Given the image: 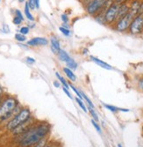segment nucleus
I'll return each mask as SVG.
<instances>
[{
	"instance_id": "nucleus-1",
	"label": "nucleus",
	"mask_w": 143,
	"mask_h": 147,
	"mask_svg": "<svg viewBox=\"0 0 143 147\" xmlns=\"http://www.w3.org/2000/svg\"><path fill=\"white\" fill-rule=\"evenodd\" d=\"M51 127L47 123L32 125L27 131L19 135V145L22 147H33L46 139Z\"/></svg>"
},
{
	"instance_id": "nucleus-2",
	"label": "nucleus",
	"mask_w": 143,
	"mask_h": 147,
	"mask_svg": "<svg viewBox=\"0 0 143 147\" xmlns=\"http://www.w3.org/2000/svg\"><path fill=\"white\" fill-rule=\"evenodd\" d=\"M19 101L14 97H7L5 99L0 105V122H5L10 119L11 116H14L18 112Z\"/></svg>"
},
{
	"instance_id": "nucleus-3",
	"label": "nucleus",
	"mask_w": 143,
	"mask_h": 147,
	"mask_svg": "<svg viewBox=\"0 0 143 147\" xmlns=\"http://www.w3.org/2000/svg\"><path fill=\"white\" fill-rule=\"evenodd\" d=\"M30 119H32V113L30 109L27 108L21 109L19 112H18L8 122V123L6 124V128L10 131H13L15 129H17L20 125L28 122Z\"/></svg>"
},
{
	"instance_id": "nucleus-4",
	"label": "nucleus",
	"mask_w": 143,
	"mask_h": 147,
	"mask_svg": "<svg viewBox=\"0 0 143 147\" xmlns=\"http://www.w3.org/2000/svg\"><path fill=\"white\" fill-rule=\"evenodd\" d=\"M136 16H137L136 12L129 10L128 12H127V14L126 16L121 18L118 21H116V26H115L116 30L119 31V32H126V30H128L129 26H130V25H131L133 20Z\"/></svg>"
},
{
	"instance_id": "nucleus-5",
	"label": "nucleus",
	"mask_w": 143,
	"mask_h": 147,
	"mask_svg": "<svg viewBox=\"0 0 143 147\" xmlns=\"http://www.w3.org/2000/svg\"><path fill=\"white\" fill-rule=\"evenodd\" d=\"M106 0H90L86 6V11L90 15H97L103 10Z\"/></svg>"
},
{
	"instance_id": "nucleus-6",
	"label": "nucleus",
	"mask_w": 143,
	"mask_h": 147,
	"mask_svg": "<svg viewBox=\"0 0 143 147\" xmlns=\"http://www.w3.org/2000/svg\"><path fill=\"white\" fill-rule=\"evenodd\" d=\"M128 30L132 34H139L143 32V14H138L133 20Z\"/></svg>"
},
{
	"instance_id": "nucleus-7",
	"label": "nucleus",
	"mask_w": 143,
	"mask_h": 147,
	"mask_svg": "<svg viewBox=\"0 0 143 147\" xmlns=\"http://www.w3.org/2000/svg\"><path fill=\"white\" fill-rule=\"evenodd\" d=\"M119 8H120V5H116L114 3L109 8H107V10L105 11L106 24L111 25V24L116 22V18H117V14H118Z\"/></svg>"
},
{
	"instance_id": "nucleus-8",
	"label": "nucleus",
	"mask_w": 143,
	"mask_h": 147,
	"mask_svg": "<svg viewBox=\"0 0 143 147\" xmlns=\"http://www.w3.org/2000/svg\"><path fill=\"white\" fill-rule=\"evenodd\" d=\"M48 44L47 39L44 37H34L29 41H27V46L31 47H39V46H46Z\"/></svg>"
},
{
	"instance_id": "nucleus-9",
	"label": "nucleus",
	"mask_w": 143,
	"mask_h": 147,
	"mask_svg": "<svg viewBox=\"0 0 143 147\" xmlns=\"http://www.w3.org/2000/svg\"><path fill=\"white\" fill-rule=\"evenodd\" d=\"M50 49L52 53H54L55 55H57L59 51L61 49V43L59 40L55 36H52L50 38Z\"/></svg>"
},
{
	"instance_id": "nucleus-10",
	"label": "nucleus",
	"mask_w": 143,
	"mask_h": 147,
	"mask_svg": "<svg viewBox=\"0 0 143 147\" xmlns=\"http://www.w3.org/2000/svg\"><path fill=\"white\" fill-rule=\"evenodd\" d=\"M90 60H92L93 63H95L97 65H98L99 67L103 68V69H106V70H108V71H111L112 70V65H110L109 63H106V62H104L103 60L96 57H93V56H90Z\"/></svg>"
},
{
	"instance_id": "nucleus-11",
	"label": "nucleus",
	"mask_w": 143,
	"mask_h": 147,
	"mask_svg": "<svg viewBox=\"0 0 143 147\" xmlns=\"http://www.w3.org/2000/svg\"><path fill=\"white\" fill-rule=\"evenodd\" d=\"M128 11H129V6L126 4L120 5L119 11H118V14H117V18H116V21H118L119 20H120L121 18L126 16L127 14Z\"/></svg>"
},
{
	"instance_id": "nucleus-12",
	"label": "nucleus",
	"mask_w": 143,
	"mask_h": 147,
	"mask_svg": "<svg viewBox=\"0 0 143 147\" xmlns=\"http://www.w3.org/2000/svg\"><path fill=\"white\" fill-rule=\"evenodd\" d=\"M62 71H63L64 74L66 75V77L70 80L71 82H76V74L74 73V71L72 70H70L68 67H64L62 69Z\"/></svg>"
},
{
	"instance_id": "nucleus-13",
	"label": "nucleus",
	"mask_w": 143,
	"mask_h": 147,
	"mask_svg": "<svg viewBox=\"0 0 143 147\" xmlns=\"http://www.w3.org/2000/svg\"><path fill=\"white\" fill-rule=\"evenodd\" d=\"M57 56H58L59 60L61 62H63V63H66L70 58V56L69 55V53L64 49H61L57 54Z\"/></svg>"
},
{
	"instance_id": "nucleus-14",
	"label": "nucleus",
	"mask_w": 143,
	"mask_h": 147,
	"mask_svg": "<svg viewBox=\"0 0 143 147\" xmlns=\"http://www.w3.org/2000/svg\"><path fill=\"white\" fill-rule=\"evenodd\" d=\"M104 107L108 109L109 111L112 112V113H115V112H118V111H121V112H129V109H120V108H118V107H115V106H112V105H109V104H103Z\"/></svg>"
},
{
	"instance_id": "nucleus-15",
	"label": "nucleus",
	"mask_w": 143,
	"mask_h": 147,
	"mask_svg": "<svg viewBox=\"0 0 143 147\" xmlns=\"http://www.w3.org/2000/svg\"><path fill=\"white\" fill-rule=\"evenodd\" d=\"M24 13H25V18H27L29 21H32L33 22L34 21V17L33 16V14L31 13V10L27 5V3L25 2V7H24Z\"/></svg>"
},
{
	"instance_id": "nucleus-16",
	"label": "nucleus",
	"mask_w": 143,
	"mask_h": 147,
	"mask_svg": "<svg viewBox=\"0 0 143 147\" xmlns=\"http://www.w3.org/2000/svg\"><path fill=\"white\" fill-rule=\"evenodd\" d=\"M65 63H66V67L69 68L72 71H76L77 67H78V63H77L72 57H70Z\"/></svg>"
},
{
	"instance_id": "nucleus-17",
	"label": "nucleus",
	"mask_w": 143,
	"mask_h": 147,
	"mask_svg": "<svg viewBox=\"0 0 143 147\" xmlns=\"http://www.w3.org/2000/svg\"><path fill=\"white\" fill-rule=\"evenodd\" d=\"M55 77L57 78V79H58V81L62 85V86H64V87H66L67 89H69V83L67 81L66 79H65L59 72H55Z\"/></svg>"
},
{
	"instance_id": "nucleus-18",
	"label": "nucleus",
	"mask_w": 143,
	"mask_h": 147,
	"mask_svg": "<svg viewBox=\"0 0 143 147\" xmlns=\"http://www.w3.org/2000/svg\"><path fill=\"white\" fill-rule=\"evenodd\" d=\"M14 38H15V40H16L17 42H20V43H23V42H27V36L24 35V34H19V33H17V34L14 35Z\"/></svg>"
},
{
	"instance_id": "nucleus-19",
	"label": "nucleus",
	"mask_w": 143,
	"mask_h": 147,
	"mask_svg": "<svg viewBox=\"0 0 143 147\" xmlns=\"http://www.w3.org/2000/svg\"><path fill=\"white\" fill-rule=\"evenodd\" d=\"M80 93H81V95L83 96V99L87 102V104H88V106L89 107H90V108H92V109H94V104L92 103V101L90 100V99L85 94V93L84 92H82V91H80Z\"/></svg>"
},
{
	"instance_id": "nucleus-20",
	"label": "nucleus",
	"mask_w": 143,
	"mask_h": 147,
	"mask_svg": "<svg viewBox=\"0 0 143 147\" xmlns=\"http://www.w3.org/2000/svg\"><path fill=\"white\" fill-rule=\"evenodd\" d=\"M76 103L79 105V107L80 108L83 109V111L84 112H85V113H87V108H86V106H85V104H84V100H81V99H79V98H76Z\"/></svg>"
},
{
	"instance_id": "nucleus-21",
	"label": "nucleus",
	"mask_w": 143,
	"mask_h": 147,
	"mask_svg": "<svg viewBox=\"0 0 143 147\" xmlns=\"http://www.w3.org/2000/svg\"><path fill=\"white\" fill-rule=\"evenodd\" d=\"M88 109H89V112H90V115L92 116V118H93L94 121L98 122V121H99V118H98V114H97L96 111L94 110V109L90 108V107H89V106H88Z\"/></svg>"
},
{
	"instance_id": "nucleus-22",
	"label": "nucleus",
	"mask_w": 143,
	"mask_h": 147,
	"mask_svg": "<svg viewBox=\"0 0 143 147\" xmlns=\"http://www.w3.org/2000/svg\"><path fill=\"white\" fill-rule=\"evenodd\" d=\"M59 30L60 32L64 35V36H66V37H69L71 35V31L68 28H63V26H60L59 28Z\"/></svg>"
},
{
	"instance_id": "nucleus-23",
	"label": "nucleus",
	"mask_w": 143,
	"mask_h": 147,
	"mask_svg": "<svg viewBox=\"0 0 143 147\" xmlns=\"http://www.w3.org/2000/svg\"><path fill=\"white\" fill-rule=\"evenodd\" d=\"M29 32H30V28H29V26H21L20 29H19V34H24V35L28 34H29Z\"/></svg>"
},
{
	"instance_id": "nucleus-24",
	"label": "nucleus",
	"mask_w": 143,
	"mask_h": 147,
	"mask_svg": "<svg viewBox=\"0 0 143 147\" xmlns=\"http://www.w3.org/2000/svg\"><path fill=\"white\" fill-rule=\"evenodd\" d=\"M27 5L30 8V10H35L36 6H35V1L34 0H27Z\"/></svg>"
},
{
	"instance_id": "nucleus-25",
	"label": "nucleus",
	"mask_w": 143,
	"mask_h": 147,
	"mask_svg": "<svg viewBox=\"0 0 143 147\" xmlns=\"http://www.w3.org/2000/svg\"><path fill=\"white\" fill-rule=\"evenodd\" d=\"M22 20L21 19H19V17H17V16H14L13 17V19H12V23H13L14 25H16V26H19V25H20L21 23H22Z\"/></svg>"
},
{
	"instance_id": "nucleus-26",
	"label": "nucleus",
	"mask_w": 143,
	"mask_h": 147,
	"mask_svg": "<svg viewBox=\"0 0 143 147\" xmlns=\"http://www.w3.org/2000/svg\"><path fill=\"white\" fill-rule=\"evenodd\" d=\"M61 20L62 23L68 24V22H69V16L66 14V13H62V14L61 15Z\"/></svg>"
},
{
	"instance_id": "nucleus-27",
	"label": "nucleus",
	"mask_w": 143,
	"mask_h": 147,
	"mask_svg": "<svg viewBox=\"0 0 143 147\" xmlns=\"http://www.w3.org/2000/svg\"><path fill=\"white\" fill-rule=\"evenodd\" d=\"M25 62H27L28 64L32 65V64H34L36 63V60L33 58V57H25Z\"/></svg>"
},
{
	"instance_id": "nucleus-28",
	"label": "nucleus",
	"mask_w": 143,
	"mask_h": 147,
	"mask_svg": "<svg viewBox=\"0 0 143 147\" xmlns=\"http://www.w3.org/2000/svg\"><path fill=\"white\" fill-rule=\"evenodd\" d=\"M92 125L94 126V128L97 129V131H98V132H99V133H101V128H100V126L98 125V122L94 121V120L92 119Z\"/></svg>"
},
{
	"instance_id": "nucleus-29",
	"label": "nucleus",
	"mask_w": 143,
	"mask_h": 147,
	"mask_svg": "<svg viewBox=\"0 0 143 147\" xmlns=\"http://www.w3.org/2000/svg\"><path fill=\"white\" fill-rule=\"evenodd\" d=\"M138 88L143 92V77H141L138 79Z\"/></svg>"
},
{
	"instance_id": "nucleus-30",
	"label": "nucleus",
	"mask_w": 143,
	"mask_h": 147,
	"mask_svg": "<svg viewBox=\"0 0 143 147\" xmlns=\"http://www.w3.org/2000/svg\"><path fill=\"white\" fill-rule=\"evenodd\" d=\"M2 31L5 33V34H9L10 33V28L7 24H3V26H2Z\"/></svg>"
},
{
	"instance_id": "nucleus-31",
	"label": "nucleus",
	"mask_w": 143,
	"mask_h": 147,
	"mask_svg": "<svg viewBox=\"0 0 143 147\" xmlns=\"http://www.w3.org/2000/svg\"><path fill=\"white\" fill-rule=\"evenodd\" d=\"M61 88H62V91L64 92L65 94H66V95H67V96H68L69 99H71V100H72V99H73V97H72V95H71V93L69 92V89H67L66 87H64V86H62Z\"/></svg>"
},
{
	"instance_id": "nucleus-32",
	"label": "nucleus",
	"mask_w": 143,
	"mask_h": 147,
	"mask_svg": "<svg viewBox=\"0 0 143 147\" xmlns=\"http://www.w3.org/2000/svg\"><path fill=\"white\" fill-rule=\"evenodd\" d=\"M15 16H17V17H19V19H21L22 20H24V17H23V14H22V12L19 10V9H17V10H15Z\"/></svg>"
},
{
	"instance_id": "nucleus-33",
	"label": "nucleus",
	"mask_w": 143,
	"mask_h": 147,
	"mask_svg": "<svg viewBox=\"0 0 143 147\" xmlns=\"http://www.w3.org/2000/svg\"><path fill=\"white\" fill-rule=\"evenodd\" d=\"M128 0H114L113 3L116 4V5H124L126 4Z\"/></svg>"
},
{
	"instance_id": "nucleus-34",
	"label": "nucleus",
	"mask_w": 143,
	"mask_h": 147,
	"mask_svg": "<svg viewBox=\"0 0 143 147\" xmlns=\"http://www.w3.org/2000/svg\"><path fill=\"white\" fill-rule=\"evenodd\" d=\"M46 139H44V140H42L41 142H40L39 144H35L34 146H33V147H45L46 146Z\"/></svg>"
},
{
	"instance_id": "nucleus-35",
	"label": "nucleus",
	"mask_w": 143,
	"mask_h": 147,
	"mask_svg": "<svg viewBox=\"0 0 143 147\" xmlns=\"http://www.w3.org/2000/svg\"><path fill=\"white\" fill-rule=\"evenodd\" d=\"M53 86L55 87V88H59L61 86V83L58 81V80H55V81L53 82Z\"/></svg>"
},
{
	"instance_id": "nucleus-36",
	"label": "nucleus",
	"mask_w": 143,
	"mask_h": 147,
	"mask_svg": "<svg viewBox=\"0 0 143 147\" xmlns=\"http://www.w3.org/2000/svg\"><path fill=\"white\" fill-rule=\"evenodd\" d=\"M34 1H35L36 9H39V8H40V0H34Z\"/></svg>"
},
{
	"instance_id": "nucleus-37",
	"label": "nucleus",
	"mask_w": 143,
	"mask_h": 147,
	"mask_svg": "<svg viewBox=\"0 0 143 147\" xmlns=\"http://www.w3.org/2000/svg\"><path fill=\"white\" fill-rule=\"evenodd\" d=\"M3 94H4V89H3L2 86L0 85V96H3Z\"/></svg>"
},
{
	"instance_id": "nucleus-38",
	"label": "nucleus",
	"mask_w": 143,
	"mask_h": 147,
	"mask_svg": "<svg viewBox=\"0 0 143 147\" xmlns=\"http://www.w3.org/2000/svg\"><path fill=\"white\" fill-rule=\"evenodd\" d=\"M87 52H88V49H85L84 50V53H83V54H84V55H86V54H87Z\"/></svg>"
},
{
	"instance_id": "nucleus-39",
	"label": "nucleus",
	"mask_w": 143,
	"mask_h": 147,
	"mask_svg": "<svg viewBox=\"0 0 143 147\" xmlns=\"http://www.w3.org/2000/svg\"><path fill=\"white\" fill-rule=\"evenodd\" d=\"M45 147H55L54 145H52V144H46Z\"/></svg>"
},
{
	"instance_id": "nucleus-40",
	"label": "nucleus",
	"mask_w": 143,
	"mask_h": 147,
	"mask_svg": "<svg viewBox=\"0 0 143 147\" xmlns=\"http://www.w3.org/2000/svg\"><path fill=\"white\" fill-rule=\"evenodd\" d=\"M25 1V0H19V2H20V3H23Z\"/></svg>"
},
{
	"instance_id": "nucleus-41",
	"label": "nucleus",
	"mask_w": 143,
	"mask_h": 147,
	"mask_svg": "<svg viewBox=\"0 0 143 147\" xmlns=\"http://www.w3.org/2000/svg\"><path fill=\"white\" fill-rule=\"evenodd\" d=\"M118 147H123V146H122V145H121L120 144H118Z\"/></svg>"
},
{
	"instance_id": "nucleus-42",
	"label": "nucleus",
	"mask_w": 143,
	"mask_h": 147,
	"mask_svg": "<svg viewBox=\"0 0 143 147\" xmlns=\"http://www.w3.org/2000/svg\"><path fill=\"white\" fill-rule=\"evenodd\" d=\"M2 100V96H0V101H1Z\"/></svg>"
},
{
	"instance_id": "nucleus-43",
	"label": "nucleus",
	"mask_w": 143,
	"mask_h": 147,
	"mask_svg": "<svg viewBox=\"0 0 143 147\" xmlns=\"http://www.w3.org/2000/svg\"><path fill=\"white\" fill-rule=\"evenodd\" d=\"M85 1H89V2H90V0H85Z\"/></svg>"
},
{
	"instance_id": "nucleus-44",
	"label": "nucleus",
	"mask_w": 143,
	"mask_h": 147,
	"mask_svg": "<svg viewBox=\"0 0 143 147\" xmlns=\"http://www.w3.org/2000/svg\"><path fill=\"white\" fill-rule=\"evenodd\" d=\"M18 147H22V146H20V145H19V146H18Z\"/></svg>"
},
{
	"instance_id": "nucleus-45",
	"label": "nucleus",
	"mask_w": 143,
	"mask_h": 147,
	"mask_svg": "<svg viewBox=\"0 0 143 147\" xmlns=\"http://www.w3.org/2000/svg\"><path fill=\"white\" fill-rule=\"evenodd\" d=\"M0 3H1V0H0Z\"/></svg>"
}]
</instances>
